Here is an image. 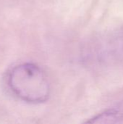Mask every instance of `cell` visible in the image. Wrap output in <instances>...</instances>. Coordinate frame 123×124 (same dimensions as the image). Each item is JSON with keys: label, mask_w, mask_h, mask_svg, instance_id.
Wrapping results in <instances>:
<instances>
[{"label": "cell", "mask_w": 123, "mask_h": 124, "mask_svg": "<svg viewBox=\"0 0 123 124\" xmlns=\"http://www.w3.org/2000/svg\"><path fill=\"white\" fill-rule=\"evenodd\" d=\"M7 84L14 95L30 104L46 102L51 94V84L46 73L33 62L13 67L8 74Z\"/></svg>", "instance_id": "1"}, {"label": "cell", "mask_w": 123, "mask_h": 124, "mask_svg": "<svg viewBox=\"0 0 123 124\" xmlns=\"http://www.w3.org/2000/svg\"><path fill=\"white\" fill-rule=\"evenodd\" d=\"M123 120V100L95 115L82 124H118Z\"/></svg>", "instance_id": "2"}]
</instances>
